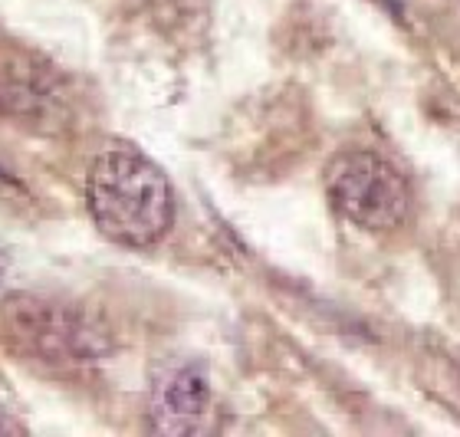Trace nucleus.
<instances>
[{"label":"nucleus","mask_w":460,"mask_h":437,"mask_svg":"<svg viewBox=\"0 0 460 437\" xmlns=\"http://www.w3.org/2000/svg\"><path fill=\"white\" fill-rule=\"evenodd\" d=\"M86 198L96 227L122 247H152L174 220V194L164 172L128 145L99 155Z\"/></svg>","instance_id":"nucleus-1"},{"label":"nucleus","mask_w":460,"mask_h":437,"mask_svg":"<svg viewBox=\"0 0 460 437\" xmlns=\"http://www.w3.org/2000/svg\"><path fill=\"white\" fill-rule=\"evenodd\" d=\"M332 208L365 230L398 227L411 208V188L388 158L375 152H342L326 168Z\"/></svg>","instance_id":"nucleus-2"},{"label":"nucleus","mask_w":460,"mask_h":437,"mask_svg":"<svg viewBox=\"0 0 460 437\" xmlns=\"http://www.w3.org/2000/svg\"><path fill=\"white\" fill-rule=\"evenodd\" d=\"M7 333L27 359L47 361L57 369L83 365L96 355L93 329L83 323V316L47 299H13L7 309Z\"/></svg>","instance_id":"nucleus-3"},{"label":"nucleus","mask_w":460,"mask_h":437,"mask_svg":"<svg viewBox=\"0 0 460 437\" xmlns=\"http://www.w3.org/2000/svg\"><path fill=\"white\" fill-rule=\"evenodd\" d=\"M152 421L164 434H198L211 424V385L201 369L178 365L155 381Z\"/></svg>","instance_id":"nucleus-4"}]
</instances>
